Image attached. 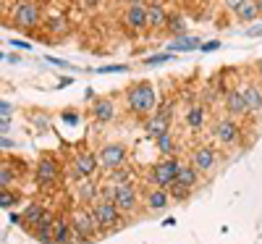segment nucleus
<instances>
[{
	"label": "nucleus",
	"mask_w": 262,
	"mask_h": 244,
	"mask_svg": "<svg viewBox=\"0 0 262 244\" xmlns=\"http://www.w3.org/2000/svg\"><path fill=\"white\" fill-rule=\"evenodd\" d=\"M126 97V110L128 113H134L139 118L144 116H152L158 110V90H155V84L152 82H137V84H131L128 90L123 92Z\"/></svg>",
	"instance_id": "f257e3e1"
},
{
	"label": "nucleus",
	"mask_w": 262,
	"mask_h": 244,
	"mask_svg": "<svg viewBox=\"0 0 262 244\" xmlns=\"http://www.w3.org/2000/svg\"><path fill=\"white\" fill-rule=\"evenodd\" d=\"M71 226H74L76 244H92L100 236H105L100 223H97V215H95L92 205H76L71 210Z\"/></svg>",
	"instance_id": "f03ea898"
},
{
	"label": "nucleus",
	"mask_w": 262,
	"mask_h": 244,
	"mask_svg": "<svg viewBox=\"0 0 262 244\" xmlns=\"http://www.w3.org/2000/svg\"><path fill=\"white\" fill-rule=\"evenodd\" d=\"M212 137L223 150H238L242 147V126L233 116H221L212 124Z\"/></svg>",
	"instance_id": "7ed1b4c3"
},
{
	"label": "nucleus",
	"mask_w": 262,
	"mask_h": 244,
	"mask_svg": "<svg viewBox=\"0 0 262 244\" xmlns=\"http://www.w3.org/2000/svg\"><path fill=\"white\" fill-rule=\"evenodd\" d=\"M95 215H97V223L102 229V234H116L121 231L126 223H128V218L121 213V208L116 202H105V199H97V202L92 205Z\"/></svg>",
	"instance_id": "20e7f679"
},
{
	"label": "nucleus",
	"mask_w": 262,
	"mask_h": 244,
	"mask_svg": "<svg viewBox=\"0 0 262 244\" xmlns=\"http://www.w3.org/2000/svg\"><path fill=\"white\" fill-rule=\"evenodd\" d=\"M11 21L13 27L21 29V32H32L42 24V11L39 6L34 3V0H18V3L13 6L11 11Z\"/></svg>",
	"instance_id": "39448f33"
},
{
	"label": "nucleus",
	"mask_w": 262,
	"mask_h": 244,
	"mask_svg": "<svg viewBox=\"0 0 262 244\" xmlns=\"http://www.w3.org/2000/svg\"><path fill=\"white\" fill-rule=\"evenodd\" d=\"M179 171H181V160L176 158V155H170V158H160L155 166L147 171V179L152 181V187L168 189L173 181L179 179Z\"/></svg>",
	"instance_id": "423d86ee"
},
{
	"label": "nucleus",
	"mask_w": 262,
	"mask_h": 244,
	"mask_svg": "<svg viewBox=\"0 0 262 244\" xmlns=\"http://www.w3.org/2000/svg\"><path fill=\"white\" fill-rule=\"evenodd\" d=\"M60 179V163L55 160V155H42L34 163V184L39 189H53Z\"/></svg>",
	"instance_id": "0eeeda50"
},
{
	"label": "nucleus",
	"mask_w": 262,
	"mask_h": 244,
	"mask_svg": "<svg viewBox=\"0 0 262 244\" xmlns=\"http://www.w3.org/2000/svg\"><path fill=\"white\" fill-rule=\"evenodd\" d=\"M97 171H102L100 166V155L95 150H79L71 160V179H86V176H97Z\"/></svg>",
	"instance_id": "6e6552de"
},
{
	"label": "nucleus",
	"mask_w": 262,
	"mask_h": 244,
	"mask_svg": "<svg viewBox=\"0 0 262 244\" xmlns=\"http://www.w3.org/2000/svg\"><path fill=\"white\" fill-rule=\"evenodd\" d=\"M189 160L194 163V168L200 171L202 176H210V173L217 171V166H221V155H217V150L210 147V145H200V147L191 150Z\"/></svg>",
	"instance_id": "1a4fd4ad"
},
{
	"label": "nucleus",
	"mask_w": 262,
	"mask_h": 244,
	"mask_svg": "<svg viewBox=\"0 0 262 244\" xmlns=\"http://www.w3.org/2000/svg\"><path fill=\"white\" fill-rule=\"evenodd\" d=\"M100 155V166L102 171H113V168H121L126 166V158H128V147L121 145V142H107L97 150Z\"/></svg>",
	"instance_id": "9d476101"
},
{
	"label": "nucleus",
	"mask_w": 262,
	"mask_h": 244,
	"mask_svg": "<svg viewBox=\"0 0 262 244\" xmlns=\"http://www.w3.org/2000/svg\"><path fill=\"white\" fill-rule=\"evenodd\" d=\"M139 202H142V197H139V189L137 184L131 181V184H121L118 187V197H116V205L121 208V213L126 218H131L137 210H139Z\"/></svg>",
	"instance_id": "9b49d317"
},
{
	"label": "nucleus",
	"mask_w": 262,
	"mask_h": 244,
	"mask_svg": "<svg viewBox=\"0 0 262 244\" xmlns=\"http://www.w3.org/2000/svg\"><path fill=\"white\" fill-rule=\"evenodd\" d=\"M45 215H48V205H45V202H29L24 210H21L18 223L24 226V231H34Z\"/></svg>",
	"instance_id": "f8f14e48"
},
{
	"label": "nucleus",
	"mask_w": 262,
	"mask_h": 244,
	"mask_svg": "<svg viewBox=\"0 0 262 244\" xmlns=\"http://www.w3.org/2000/svg\"><path fill=\"white\" fill-rule=\"evenodd\" d=\"M100 199V184L95 181V176H86V179L76 181V202L79 205H95Z\"/></svg>",
	"instance_id": "ddd939ff"
},
{
	"label": "nucleus",
	"mask_w": 262,
	"mask_h": 244,
	"mask_svg": "<svg viewBox=\"0 0 262 244\" xmlns=\"http://www.w3.org/2000/svg\"><path fill=\"white\" fill-rule=\"evenodd\" d=\"M223 105H226V113L233 116V118L249 116V108H247V100H244V92L242 90H228L223 95Z\"/></svg>",
	"instance_id": "4468645a"
},
{
	"label": "nucleus",
	"mask_w": 262,
	"mask_h": 244,
	"mask_svg": "<svg viewBox=\"0 0 262 244\" xmlns=\"http://www.w3.org/2000/svg\"><path fill=\"white\" fill-rule=\"evenodd\" d=\"M123 24L134 34L147 29V6H126L123 11Z\"/></svg>",
	"instance_id": "2eb2a0df"
},
{
	"label": "nucleus",
	"mask_w": 262,
	"mask_h": 244,
	"mask_svg": "<svg viewBox=\"0 0 262 244\" xmlns=\"http://www.w3.org/2000/svg\"><path fill=\"white\" fill-rule=\"evenodd\" d=\"M53 244H76L74 226H71V213H58L55 218V231H53Z\"/></svg>",
	"instance_id": "dca6fc26"
},
{
	"label": "nucleus",
	"mask_w": 262,
	"mask_h": 244,
	"mask_svg": "<svg viewBox=\"0 0 262 244\" xmlns=\"http://www.w3.org/2000/svg\"><path fill=\"white\" fill-rule=\"evenodd\" d=\"M116 103H113V97H95L92 100V118L97 121V124H111V121H116Z\"/></svg>",
	"instance_id": "f3484780"
},
{
	"label": "nucleus",
	"mask_w": 262,
	"mask_h": 244,
	"mask_svg": "<svg viewBox=\"0 0 262 244\" xmlns=\"http://www.w3.org/2000/svg\"><path fill=\"white\" fill-rule=\"evenodd\" d=\"M168 11L163 8V3L160 0H152V3L147 6V29H152V32H160V29H165V24H168Z\"/></svg>",
	"instance_id": "a211bd4d"
},
{
	"label": "nucleus",
	"mask_w": 262,
	"mask_h": 244,
	"mask_svg": "<svg viewBox=\"0 0 262 244\" xmlns=\"http://www.w3.org/2000/svg\"><path fill=\"white\" fill-rule=\"evenodd\" d=\"M168 205H170V194H168V189H163V187H152V189L144 192V208H147V210L158 213V210H165Z\"/></svg>",
	"instance_id": "6ab92c4d"
},
{
	"label": "nucleus",
	"mask_w": 262,
	"mask_h": 244,
	"mask_svg": "<svg viewBox=\"0 0 262 244\" xmlns=\"http://www.w3.org/2000/svg\"><path fill=\"white\" fill-rule=\"evenodd\" d=\"M242 92H244V100H247L249 113H252V116H259V113H262V87H259L257 82H244Z\"/></svg>",
	"instance_id": "aec40b11"
},
{
	"label": "nucleus",
	"mask_w": 262,
	"mask_h": 244,
	"mask_svg": "<svg viewBox=\"0 0 262 244\" xmlns=\"http://www.w3.org/2000/svg\"><path fill=\"white\" fill-rule=\"evenodd\" d=\"M55 218H58V213H53V210H48V215L39 220V226L32 231V236L39 241V244H53V231H55Z\"/></svg>",
	"instance_id": "412c9836"
},
{
	"label": "nucleus",
	"mask_w": 262,
	"mask_h": 244,
	"mask_svg": "<svg viewBox=\"0 0 262 244\" xmlns=\"http://www.w3.org/2000/svg\"><path fill=\"white\" fill-rule=\"evenodd\" d=\"M170 126H173V118H168V116H163V113H152L149 118H147V124H144V129H147V134L152 137V139H158L160 134H165V131H170Z\"/></svg>",
	"instance_id": "4be33fe9"
},
{
	"label": "nucleus",
	"mask_w": 262,
	"mask_h": 244,
	"mask_svg": "<svg viewBox=\"0 0 262 244\" xmlns=\"http://www.w3.org/2000/svg\"><path fill=\"white\" fill-rule=\"evenodd\" d=\"M184 121H186V126H189L191 131H200V129L205 126V121H207L205 105H202V103H191V105L186 108V116H184Z\"/></svg>",
	"instance_id": "5701e85b"
},
{
	"label": "nucleus",
	"mask_w": 262,
	"mask_h": 244,
	"mask_svg": "<svg viewBox=\"0 0 262 244\" xmlns=\"http://www.w3.org/2000/svg\"><path fill=\"white\" fill-rule=\"evenodd\" d=\"M200 42H202V39L196 37V34L173 37V39H170V45H168V53H189V50H196V48H202Z\"/></svg>",
	"instance_id": "b1692460"
},
{
	"label": "nucleus",
	"mask_w": 262,
	"mask_h": 244,
	"mask_svg": "<svg viewBox=\"0 0 262 244\" xmlns=\"http://www.w3.org/2000/svg\"><path fill=\"white\" fill-rule=\"evenodd\" d=\"M262 16V8H259V0H247L242 8L233 11V18L242 21V24H249V21H257Z\"/></svg>",
	"instance_id": "393cba45"
},
{
	"label": "nucleus",
	"mask_w": 262,
	"mask_h": 244,
	"mask_svg": "<svg viewBox=\"0 0 262 244\" xmlns=\"http://www.w3.org/2000/svg\"><path fill=\"white\" fill-rule=\"evenodd\" d=\"M179 181L194 192L196 187H200V181H202V173L194 168V163H191V160H186V163H181V171H179Z\"/></svg>",
	"instance_id": "a878e982"
},
{
	"label": "nucleus",
	"mask_w": 262,
	"mask_h": 244,
	"mask_svg": "<svg viewBox=\"0 0 262 244\" xmlns=\"http://www.w3.org/2000/svg\"><path fill=\"white\" fill-rule=\"evenodd\" d=\"M158 145V152L163 155V158H170V155H176V137H173V131H165V134H160L155 139Z\"/></svg>",
	"instance_id": "bb28decb"
},
{
	"label": "nucleus",
	"mask_w": 262,
	"mask_h": 244,
	"mask_svg": "<svg viewBox=\"0 0 262 244\" xmlns=\"http://www.w3.org/2000/svg\"><path fill=\"white\" fill-rule=\"evenodd\" d=\"M107 181H113V184H131L134 181V168H128V166H121V168H113V171H107Z\"/></svg>",
	"instance_id": "cd10ccee"
},
{
	"label": "nucleus",
	"mask_w": 262,
	"mask_h": 244,
	"mask_svg": "<svg viewBox=\"0 0 262 244\" xmlns=\"http://www.w3.org/2000/svg\"><path fill=\"white\" fill-rule=\"evenodd\" d=\"M165 32H168L170 37L186 34V18H184L181 13H170V16H168V24H165Z\"/></svg>",
	"instance_id": "c85d7f7f"
},
{
	"label": "nucleus",
	"mask_w": 262,
	"mask_h": 244,
	"mask_svg": "<svg viewBox=\"0 0 262 244\" xmlns=\"http://www.w3.org/2000/svg\"><path fill=\"white\" fill-rule=\"evenodd\" d=\"M16 184V171L8 160H3V166H0V189H13Z\"/></svg>",
	"instance_id": "c756f323"
},
{
	"label": "nucleus",
	"mask_w": 262,
	"mask_h": 244,
	"mask_svg": "<svg viewBox=\"0 0 262 244\" xmlns=\"http://www.w3.org/2000/svg\"><path fill=\"white\" fill-rule=\"evenodd\" d=\"M168 194H170L173 202H186V199L191 197V189H189V187H184V184L176 179V181H173V184L168 187Z\"/></svg>",
	"instance_id": "7c9ffc66"
},
{
	"label": "nucleus",
	"mask_w": 262,
	"mask_h": 244,
	"mask_svg": "<svg viewBox=\"0 0 262 244\" xmlns=\"http://www.w3.org/2000/svg\"><path fill=\"white\" fill-rule=\"evenodd\" d=\"M18 202V194L13 189H0V208L3 210H13Z\"/></svg>",
	"instance_id": "2f4dec72"
},
{
	"label": "nucleus",
	"mask_w": 262,
	"mask_h": 244,
	"mask_svg": "<svg viewBox=\"0 0 262 244\" xmlns=\"http://www.w3.org/2000/svg\"><path fill=\"white\" fill-rule=\"evenodd\" d=\"M116 197H118V184L107 181V184L100 187V199H105V202H116Z\"/></svg>",
	"instance_id": "473e14b6"
},
{
	"label": "nucleus",
	"mask_w": 262,
	"mask_h": 244,
	"mask_svg": "<svg viewBox=\"0 0 262 244\" xmlns=\"http://www.w3.org/2000/svg\"><path fill=\"white\" fill-rule=\"evenodd\" d=\"M170 58H173V53H158V55L144 58V66H160V63H165V60H170Z\"/></svg>",
	"instance_id": "72a5a7b5"
},
{
	"label": "nucleus",
	"mask_w": 262,
	"mask_h": 244,
	"mask_svg": "<svg viewBox=\"0 0 262 244\" xmlns=\"http://www.w3.org/2000/svg\"><path fill=\"white\" fill-rule=\"evenodd\" d=\"M244 3H247V0H221V6H223L226 11H231V13H233L236 8H242Z\"/></svg>",
	"instance_id": "f704fd0d"
},
{
	"label": "nucleus",
	"mask_w": 262,
	"mask_h": 244,
	"mask_svg": "<svg viewBox=\"0 0 262 244\" xmlns=\"http://www.w3.org/2000/svg\"><path fill=\"white\" fill-rule=\"evenodd\" d=\"M63 121L71 124V126H76V124H79V113H76V110H63Z\"/></svg>",
	"instance_id": "c9c22d12"
},
{
	"label": "nucleus",
	"mask_w": 262,
	"mask_h": 244,
	"mask_svg": "<svg viewBox=\"0 0 262 244\" xmlns=\"http://www.w3.org/2000/svg\"><path fill=\"white\" fill-rule=\"evenodd\" d=\"M11 113H13V105H11V103H6V100H3V103H0V116H3V118H8V116H11Z\"/></svg>",
	"instance_id": "e433bc0d"
},
{
	"label": "nucleus",
	"mask_w": 262,
	"mask_h": 244,
	"mask_svg": "<svg viewBox=\"0 0 262 244\" xmlns=\"http://www.w3.org/2000/svg\"><path fill=\"white\" fill-rule=\"evenodd\" d=\"M50 27H53V32H66L63 18H53V21H50Z\"/></svg>",
	"instance_id": "4c0bfd02"
},
{
	"label": "nucleus",
	"mask_w": 262,
	"mask_h": 244,
	"mask_svg": "<svg viewBox=\"0 0 262 244\" xmlns=\"http://www.w3.org/2000/svg\"><path fill=\"white\" fill-rule=\"evenodd\" d=\"M113 71H126V66H105V69H100V74H113Z\"/></svg>",
	"instance_id": "58836bf2"
},
{
	"label": "nucleus",
	"mask_w": 262,
	"mask_h": 244,
	"mask_svg": "<svg viewBox=\"0 0 262 244\" xmlns=\"http://www.w3.org/2000/svg\"><path fill=\"white\" fill-rule=\"evenodd\" d=\"M217 48H221V42H217V39H215V42H205V45H202L200 50H205V53H210V50H217Z\"/></svg>",
	"instance_id": "ea45409f"
},
{
	"label": "nucleus",
	"mask_w": 262,
	"mask_h": 244,
	"mask_svg": "<svg viewBox=\"0 0 262 244\" xmlns=\"http://www.w3.org/2000/svg\"><path fill=\"white\" fill-rule=\"evenodd\" d=\"M152 0H126V6H149Z\"/></svg>",
	"instance_id": "a19ab883"
},
{
	"label": "nucleus",
	"mask_w": 262,
	"mask_h": 244,
	"mask_svg": "<svg viewBox=\"0 0 262 244\" xmlns=\"http://www.w3.org/2000/svg\"><path fill=\"white\" fill-rule=\"evenodd\" d=\"M247 34H249V37H257V34H262V27H249Z\"/></svg>",
	"instance_id": "79ce46f5"
},
{
	"label": "nucleus",
	"mask_w": 262,
	"mask_h": 244,
	"mask_svg": "<svg viewBox=\"0 0 262 244\" xmlns=\"http://www.w3.org/2000/svg\"><path fill=\"white\" fill-rule=\"evenodd\" d=\"M13 45H16V48H27V50L32 48V45H29V42H21V39H13Z\"/></svg>",
	"instance_id": "37998d69"
},
{
	"label": "nucleus",
	"mask_w": 262,
	"mask_h": 244,
	"mask_svg": "<svg viewBox=\"0 0 262 244\" xmlns=\"http://www.w3.org/2000/svg\"><path fill=\"white\" fill-rule=\"evenodd\" d=\"M3 60H6V63H18L16 55H6V53H3Z\"/></svg>",
	"instance_id": "c03bdc74"
},
{
	"label": "nucleus",
	"mask_w": 262,
	"mask_h": 244,
	"mask_svg": "<svg viewBox=\"0 0 262 244\" xmlns=\"http://www.w3.org/2000/svg\"><path fill=\"white\" fill-rule=\"evenodd\" d=\"M84 6H86V8H95V6H97V0H84Z\"/></svg>",
	"instance_id": "a18cd8bd"
},
{
	"label": "nucleus",
	"mask_w": 262,
	"mask_h": 244,
	"mask_svg": "<svg viewBox=\"0 0 262 244\" xmlns=\"http://www.w3.org/2000/svg\"><path fill=\"white\" fill-rule=\"evenodd\" d=\"M257 74H259V76H262V58H259V60H257Z\"/></svg>",
	"instance_id": "49530a36"
},
{
	"label": "nucleus",
	"mask_w": 262,
	"mask_h": 244,
	"mask_svg": "<svg viewBox=\"0 0 262 244\" xmlns=\"http://www.w3.org/2000/svg\"><path fill=\"white\" fill-rule=\"evenodd\" d=\"M11 3H18V0H11Z\"/></svg>",
	"instance_id": "de8ad7c7"
},
{
	"label": "nucleus",
	"mask_w": 262,
	"mask_h": 244,
	"mask_svg": "<svg viewBox=\"0 0 262 244\" xmlns=\"http://www.w3.org/2000/svg\"><path fill=\"white\" fill-rule=\"evenodd\" d=\"M259 8H262V0H259Z\"/></svg>",
	"instance_id": "09e8293b"
}]
</instances>
